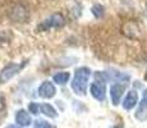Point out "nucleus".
I'll list each match as a JSON object with an SVG mask.
<instances>
[{"instance_id":"19","label":"nucleus","mask_w":147,"mask_h":128,"mask_svg":"<svg viewBox=\"0 0 147 128\" xmlns=\"http://www.w3.org/2000/svg\"><path fill=\"white\" fill-rule=\"evenodd\" d=\"M8 128H16V127H14V126H9V127H8Z\"/></svg>"},{"instance_id":"4","label":"nucleus","mask_w":147,"mask_h":128,"mask_svg":"<svg viewBox=\"0 0 147 128\" xmlns=\"http://www.w3.org/2000/svg\"><path fill=\"white\" fill-rule=\"evenodd\" d=\"M9 17L16 22H26L28 18V10L22 4H16L10 9Z\"/></svg>"},{"instance_id":"13","label":"nucleus","mask_w":147,"mask_h":128,"mask_svg":"<svg viewBox=\"0 0 147 128\" xmlns=\"http://www.w3.org/2000/svg\"><path fill=\"white\" fill-rule=\"evenodd\" d=\"M91 12L96 18H101V17L104 16V13H105V8H104L101 4H95L94 7H92Z\"/></svg>"},{"instance_id":"9","label":"nucleus","mask_w":147,"mask_h":128,"mask_svg":"<svg viewBox=\"0 0 147 128\" xmlns=\"http://www.w3.org/2000/svg\"><path fill=\"white\" fill-rule=\"evenodd\" d=\"M32 119H31V115L28 114L26 110L21 109L16 113V123L18 124L19 127H27L31 124Z\"/></svg>"},{"instance_id":"18","label":"nucleus","mask_w":147,"mask_h":128,"mask_svg":"<svg viewBox=\"0 0 147 128\" xmlns=\"http://www.w3.org/2000/svg\"><path fill=\"white\" fill-rule=\"evenodd\" d=\"M113 128H123V126H114Z\"/></svg>"},{"instance_id":"14","label":"nucleus","mask_w":147,"mask_h":128,"mask_svg":"<svg viewBox=\"0 0 147 128\" xmlns=\"http://www.w3.org/2000/svg\"><path fill=\"white\" fill-rule=\"evenodd\" d=\"M35 127L36 128H55L50 123H47V122H45V121H41V119H38V121L35 122Z\"/></svg>"},{"instance_id":"6","label":"nucleus","mask_w":147,"mask_h":128,"mask_svg":"<svg viewBox=\"0 0 147 128\" xmlns=\"http://www.w3.org/2000/svg\"><path fill=\"white\" fill-rule=\"evenodd\" d=\"M124 91H125V86H124V85H120V83H114L111 87H110V98H111L113 105L119 104Z\"/></svg>"},{"instance_id":"5","label":"nucleus","mask_w":147,"mask_h":128,"mask_svg":"<svg viewBox=\"0 0 147 128\" xmlns=\"http://www.w3.org/2000/svg\"><path fill=\"white\" fill-rule=\"evenodd\" d=\"M90 92H91V95L94 96L96 100H98V101L105 100L106 89H105V85H104L102 82L96 81L94 83H91V86H90Z\"/></svg>"},{"instance_id":"7","label":"nucleus","mask_w":147,"mask_h":128,"mask_svg":"<svg viewBox=\"0 0 147 128\" xmlns=\"http://www.w3.org/2000/svg\"><path fill=\"white\" fill-rule=\"evenodd\" d=\"M56 93L55 86L49 81H45L41 83V86L38 87V95L44 99H51L54 98V95Z\"/></svg>"},{"instance_id":"15","label":"nucleus","mask_w":147,"mask_h":128,"mask_svg":"<svg viewBox=\"0 0 147 128\" xmlns=\"http://www.w3.org/2000/svg\"><path fill=\"white\" fill-rule=\"evenodd\" d=\"M40 109H41V106H38V104H36V102H31V104L28 105V110H30L32 114H38Z\"/></svg>"},{"instance_id":"16","label":"nucleus","mask_w":147,"mask_h":128,"mask_svg":"<svg viewBox=\"0 0 147 128\" xmlns=\"http://www.w3.org/2000/svg\"><path fill=\"white\" fill-rule=\"evenodd\" d=\"M4 108H5V99L3 98L1 95H0V112H1Z\"/></svg>"},{"instance_id":"12","label":"nucleus","mask_w":147,"mask_h":128,"mask_svg":"<svg viewBox=\"0 0 147 128\" xmlns=\"http://www.w3.org/2000/svg\"><path fill=\"white\" fill-rule=\"evenodd\" d=\"M41 112L44 113L46 116H49V118H55V116L58 115L56 110L54 109L53 105H50V104H42L41 105Z\"/></svg>"},{"instance_id":"1","label":"nucleus","mask_w":147,"mask_h":128,"mask_svg":"<svg viewBox=\"0 0 147 128\" xmlns=\"http://www.w3.org/2000/svg\"><path fill=\"white\" fill-rule=\"evenodd\" d=\"M91 77V70L87 67H81L76 70L74 78L72 81V90L77 95H84L88 87V81Z\"/></svg>"},{"instance_id":"3","label":"nucleus","mask_w":147,"mask_h":128,"mask_svg":"<svg viewBox=\"0 0 147 128\" xmlns=\"http://www.w3.org/2000/svg\"><path fill=\"white\" fill-rule=\"evenodd\" d=\"M24 65H26V62L19 63V64L10 63V64H8L7 67H4L1 69V72H0V83H5V82H8L9 79H12L14 76H17L23 69Z\"/></svg>"},{"instance_id":"2","label":"nucleus","mask_w":147,"mask_h":128,"mask_svg":"<svg viewBox=\"0 0 147 128\" xmlns=\"http://www.w3.org/2000/svg\"><path fill=\"white\" fill-rule=\"evenodd\" d=\"M64 24H65V19H64L63 14L54 13L37 26V31H49L50 28H60Z\"/></svg>"},{"instance_id":"8","label":"nucleus","mask_w":147,"mask_h":128,"mask_svg":"<svg viewBox=\"0 0 147 128\" xmlns=\"http://www.w3.org/2000/svg\"><path fill=\"white\" fill-rule=\"evenodd\" d=\"M138 102V93L136 90H131L123 100V108L125 110H132Z\"/></svg>"},{"instance_id":"17","label":"nucleus","mask_w":147,"mask_h":128,"mask_svg":"<svg viewBox=\"0 0 147 128\" xmlns=\"http://www.w3.org/2000/svg\"><path fill=\"white\" fill-rule=\"evenodd\" d=\"M142 98H143V99H146V100H147V89H146L145 91H143V96H142Z\"/></svg>"},{"instance_id":"10","label":"nucleus","mask_w":147,"mask_h":128,"mask_svg":"<svg viewBox=\"0 0 147 128\" xmlns=\"http://www.w3.org/2000/svg\"><path fill=\"white\" fill-rule=\"evenodd\" d=\"M136 118L140 119V121H145L147 118V100L142 98V100L140 102V106H138L137 112H136Z\"/></svg>"},{"instance_id":"11","label":"nucleus","mask_w":147,"mask_h":128,"mask_svg":"<svg viewBox=\"0 0 147 128\" xmlns=\"http://www.w3.org/2000/svg\"><path fill=\"white\" fill-rule=\"evenodd\" d=\"M69 78H70V74L68 72H59L53 77L54 82L58 85H65L67 82L69 81Z\"/></svg>"}]
</instances>
